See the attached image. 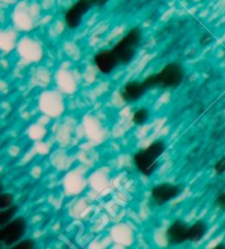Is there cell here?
<instances>
[{"label": "cell", "mask_w": 225, "mask_h": 249, "mask_svg": "<svg viewBox=\"0 0 225 249\" xmlns=\"http://www.w3.org/2000/svg\"><path fill=\"white\" fill-rule=\"evenodd\" d=\"M185 71L178 63H170L166 65L158 74L152 75L143 81L147 90L153 88H176L183 83Z\"/></svg>", "instance_id": "cell-1"}, {"label": "cell", "mask_w": 225, "mask_h": 249, "mask_svg": "<svg viewBox=\"0 0 225 249\" xmlns=\"http://www.w3.org/2000/svg\"><path fill=\"white\" fill-rule=\"evenodd\" d=\"M165 152V144L162 141H156L146 149H141L134 155V164L140 173L144 176H152L158 168L157 160Z\"/></svg>", "instance_id": "cell-2"}, {"label": "cell", "mask_w": 225, "mask_h": 249, "mask_svg": "<svg viewBox=\"0 0 225 249\" xmlns=\"http://www.w3.org/2000/svg\"><path fill=\"white\" fill-rule=\"evenodd\" d=\"M142 42V30L140 28H133L127 33L123 38L116 43L111 51L114 53L120 64L127 65L132 61L136 54L137 47Z\"/></svg>", "instance_id": "cell-3"}, {"label": "cell", "mask_w": 225, "mask_h": 249, "mask_svg": "<svg viewBox=\"0 0 225 249\" xmlns=\"http://www.w3.org/2000/svg\"><path fill=\"white\" fill-rule=\"evenodd\" d=\"M25 231H27V221L23 217L16 218L2 226L0 231V242L6 246H12L23 237Z\"/></svg>", "instance_id": "cell-4"}, {"label": "cell", "mask_w": 225, "mask_h": 249, "mask_svg": "<svg viewBox=\"0 0 225 249\" xmlns=\"http://www.w3.org/2000/svg\"><path fill=\"white\" fill-rule=\"evenodd\" d=\"M94 5L92 0H78L75 5L69 8L65 14V22L69 29H76L83 22L84 16Z\"/></svg>", "instance_id": "cell-5"}, {"label": "cell", "mask_w": 225, "mask_h": 249, "mask_svg": "<svg viewBox=\"0 0 225 249\" xmlns=\"http://www.w3.org/2000/svg\"><path fill=\"white\" fill-rule=\"evenodd\" d=\"M181 193V189L179 186H175V184L170 183H163L155 186L152 189V195L153 200L156 202V204L162 205L167 202H169L171 199L178 196Z\"/></svg>", "instance_id": "cell-6"}, {"label": "cell", "mask_w": 225, "mask_h": 249, "mask_svg": "<svg viewBox=\"0 0 225 249\" xmlns=\"http://www.w3.org/2000/svg\"><path fill=\"white\" fill-rule=\"evenodd\" d=\"M189 226L187 223L183 221H176L169 226L166 237L169 245H180L188 240Z\"/></svg>", "instance_id": "cell-7"}, {"label": "cell", "mask_w": 225, "mask_h": 249, "mask_svg": "<svg viewBox=\"0 0 225 249\" xmlns=\"http://www.w3.org/2000/svg\"><path fill=\"white\" fill-rule=\"evenodd\" d=\"M94 64L98 67L102 74H110L114 71V68L119 65L120 62L116 58L114 53L112 51H101V52L97 53L94 57Z\"/></svg>", "instance_id": "cell-8"}, {"label": "cell", "mask_w": 225, "mask_h": 249, "mask_svg": "<svg viewBox=\"0 0 225 249\" xmlns=\"http://www.w3.org/2000/svg\"><path fill=\"white\" fill-rule=\"evenodd\" d=\"M147 91V88L145 87L144 83H140V81H130V83L125 84L123 90L121 91V97L124 101L132 102L136 101L141 97L144 96V93Z\"/></svg>", "instance_id": "cell-9"}, {"label": "cell", "mask_w": 225, "mask_h": 249, "mask_svg": "<svg viewBox=\"0 0 225 249\" xmlns=\"http://www.w3.org/2000/svg\"><path fill=\"white\" fill-rule=\"evenodd\" d=\"M207 225L205 221H198L192 226L189 227L188 240L190 242H199L201 240L206 233Z\"/></svg>", "instance_id": "cell-10"}, {"label": "cell", "mask_w": 225, "mask_h": 249, "mask_svg": "<svg viewBox=\"0 0 225 249\" xmlns=\"http://www.w3.org/2000/svg\"><path fill=\"white\" fill-rule=\"evenodd\" d=\"M18 207H10L9 209H5L0 213V226H5L11 221V218L15 216V214L18 211Z\"/></svg>", "instance_id": "cell-11"}, {"label": "cell", "mask_w": 225, "mask_h": 249, "mask_svg": "<svg viewBox=\"0 0 225 249\" xmlns=\"http://www.w3.org/2000/svg\"><path fill=\"white\" fill-rule=\"evenodd\" d=\"M149 118H150V111L147 109H140L134 113L133 122L137 124V125H143V124L146 123Z\"/></svg>", "instance_id": "cell-12"}, {"label": "cell", "mask_w": 225, "mask_h": 249, "mask_svg": "<svg viewBox=\"0 0 225 249\" xmlns=\"http://www.w3.org/2000/svg\"><path fill=\"white\" fill-rule=\"evenodd\" d=\"M12 202H14V196L11 193H2L0 196V209L1 210L10 208Z\"/></svg>", "instance_id": "cell-13"}, {"label": "cell", "mask_w": 225, "mask_h": 249, "mask_svg": "<svg viewBox=\"0 0 225 249\" xmlns=\"http://www.w3.org/2000/svg\"><path fill=\"white\" fill-rule=\"evenodd\" d=\"M34 245H36V243H34L33 240L25 239V240H22V242H20L17 245H15L14 249H31L34 247Z\"/></svg>", "instance_id": "cell-14"}, {"label": "cell", "mask_w": 225, "mask_h": 249, "mask_svg": "<svg viewBox=\"0 0 225 249\" xmlns=\"http://www.w3.org/2000/svg\"><path fill=\"white\" fill-rule=\"evenodd\" d=\"M214 170L216 175H222L225 173V156H223L218 162H216L214 166Z\"/></svg>", "instance_id": "cell-15"}, {"label": "cell", "mask_w": 225, "mask_h": 249, "mask_svg": "<svg viewBox=\"0 0 225 249\" xmlns=\"http://www.w3.org/2000/svg\"><path fill=\"white\" fill-rule=\"evenodd\" d=\"M215 205L221 210H225V192L216 197Z\"/></svg>", "instance_id": "cell-16"}, {"label": "cell", "mask_w": 225, "mask_h": 249, "mask_svg": "<svg viewBox=\"0 0 225 249\" xmlns=\"http://www.w3.org/2000/svg\"><path fill=\"white\" fill-rule=\"evenodd\" d=\"M211 41H212V36H210V34H205V36L201 37L200 43H201V45H207Z\"/></svg>", "instance_id": "cell-17"}, {"label": "cell", "mask_w": 225, "mask_h": 249, "mask_svg": "<svg viewBox=\"0 0 225 249\" xmlns=\"http://www.w3.org/2000/svg\"><path fill=\"white\" fill-rule=\"evenodd\" d=\"M108 1H109V0H92L93 5L97 7H103Z\"/></svg>", "instance_id": "cell-18"}, {"label": "cell", "mask_w": 225, "mask_h": 249, "mask_svg": "<svg viewBox=\"0 0 225 249\" xmlns=\"http://www.w3.org/2000/svg\"><path fill=\"white\" fill-rule=\"evenodd\" d=\"M216 249H224L225 248V245H224V243H221L220 245H218V246L215 247Z\"/></svg>", "instance_id": "cell-19"}]
</instances>
